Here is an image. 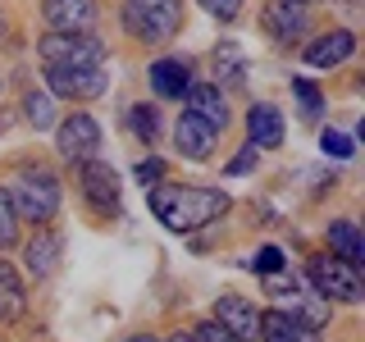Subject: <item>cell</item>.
<instances>
[{"label": "cell", "mask_w": 365, "mask_h": 342, "mask_svg": "<svg viewBox=\"0 0 365 342\" xmlns=\"http://www.w3.org/2000/svg\"><path fill=\"white\" fill-rule=\"evenodd\" d=\"M215 324L228 328L237 342H256L260 338V311L247 301V296H233V292L215 301Z\"/></svg>", "instance_id": "cell-8"}, {"label": "cell", "mask_w": 365, "mask_h": 342, "mask_svg": "<svg viewBox=\"0 0 365 342\" xmlns=\"http://www.w3.org/2000/svg\"><path fill=\"white\" fill-rule=\"evenodd\" d=\"M55 146H60L64 160H96V146H101V123L91 114H68V119L55 128Z\"/></svg>", "instance_id": "cell-7"}, {"label": "cell", "mask_w": 365, "mask_h": 342, "mask_svg": "<svg viewBox=\"0 0 365 342\" xmlns=\"http://www.w3.org/2000/svg\"><path fill=\"white\" fill-rule=\"evenodd\" d=\"M351 51H356V37H351L347 28H334V32H324L319 41L306 46V64L334 68V64H342V60H351Z\"/></svg>", "instance_id": "cell-14"}, {"label": "cell", "mask_w": 365, "mask_h": 342, "mask_svg": "<svg viewBox=\"0 0 365 342\" xmlns=\"http://www.w3.org/2000/svg\"><path fill=\"white\" fill-rule=\"evenodd\" d=\"M201 9L228 23V19H237V14H242V0H201Z\"/></svg>", "instance_id": "cell-27"}, {"label": "cell", "mask_w": 365, "mask_h": 342, "mask_svg": "<svg viewBox=\"0 0 365 342\" xmlns=\"http://www.w3.org/2000/svg\"><path fill=\"white\" fill-rule=\"evenodd\" d=\"M260 23H265V32L274 41H297L306 32V5L302 0H269L265 5V14H260Z\"/></svg>", "instance_id": "cell-9"}, {"label": "cell", "mask_w": 365, "mask_h": 342, "mask_svg": "<svg viewBox=\"0 0 365 342\" xmlns=\"http://www.w3.org/2000/svg\"><path fill=\"white\" fill-rule=\"evenodd\" d=\"M41 64H106V46L87 32H55L37 46Z\"/></svg>", "instance_id": "cell-6"}, {"label": "cell", "mask_w": 365, "mask_h": 342, "mask_svg": "<svg viewBox=\"0 0 365 342\" xmlns=\"http://www.w3.org/2000/svg\"><path fill=\"white\" fill-rule=\"evenodd\" d=\"M151 87H155V96H165V100H182V91L192 87L187 64L182 60H155L151 64Z\"/></svg>", "instance_id": "cell-16"}, {"label": "cell", "mask_w": 365, "mask_h": 342, "mask_svg": "<svg viewBox=\"0 0 365 342\" xmlns=\"http://www.w3.org/2000/svg\"><path fill=\"white\" fill-rule=\"evenodd\" d=\"M319 146H324V155H334V160H347L351 151H356L347 133H324V142H319Z\"/></svg>", "instance_id": "cell-26"}, {"label": "cell", "mask_w": 365, "mask_h": 342, "mask_svg": "<svg viewBox=\"0 0 365 342\" xmlns=\"http://www.w3.org/2000/svg\"><path fill=\"white\" fill-rule=\"evenodd\" d=\"M338 5H356V0H338Z\"/></svg>", "instance_id": "cell-33"}, {"label": "cell", "mask_w": 365, "mask_h": 342, "mask_svg": "<svg viewBox=\"0 0 365 342\" xmlns=\"http://www.w3.org/2000/svg\"><path fill=\"white\" fill-rule=\"evenodd\" d=\"M306 274H311L315 292H324L329 301H361L365 296V283H361L356 265H347V260H338V256H315Z\"/></svg>", "instance_id": "cell-5"}, {"label": "cell", "mask_w": 365, "mask_h": 342, "mask_svg": "<svg viewBox=\"0 0 365 342\" xmlns=\"http://www.w3.org/2000/svg\"><path fill=\"white\" fill-rule=\"evenodd\" d=\"M19 237V214H14V201H9V192H0V251L14 247Z\"/></svg>", "instance_id": "cell-23"}, {"label": "cell", "mask_w": 365, "mask_h": 342, "mask_svg": "<svg viewBox=\"0 0 365 342\" xmlns=\"http://www.w3.org/2000/svg\"><path fill=\"white\" fill-rule=\"evenodd\" d=\"M260 338L265 342H319V324L288 311H265L260 315Z\"/></svg>", "instance_id": "cell-10"}, {"label": "cell", "mask_w": 365, "mask_h": 342, "mask_svg": "<svg viewBox=\"0 0 365 342\" xmlns=\"http://www.w3.org/2000/svg\"><path fill=\"white\" fill-rule=\"evenodd\" d=\"M302 5H306V0H302Z\"/></svg>", "instance_id": "cell-35"}, {"label": "cell", "mask_w": 365, "mask_h": 342, "mask_svg": "<svg viewBox=\"0 0 365 342\" xmlns=\"http://www.w3.org/2000/svg\"><path fill=\"white\" fill-rule=\"evenodd\" d=\"M292 91H297V96H302V114H306V119H315V114H319V105H324V100H319V91L311 87V83H306V78H297V83H292Z\"/></svg>", "instance_id": "cell-24"}, {"label": "cell", "mask_w": 365, "mask_h": 342, "mask_svg": "<svg viewBox=\"0 0 365 342\" xmlns=\"http://www.w3.org/2000/svg\"><path fill=\"white\" fill-rule=\"evenodd\" d=\"M187 114H197L201 123H210L215 133H224V123H228V105H224V96H220V87L215 83H192L187 91Z\"/></svg>", "instance_id": "cell-13"}, {"label": "cell", "mask_w": 365, "mask_h": 342, "mask_svg": "<svg viewBox=\"0 0 365 342\" xmlns=\"http://www.w3.org/2000/svg\"><path fill=\"white\" fill-rule=\"evenodd\" d=\"M83 192L96 210H119V174L101 160H83Z\"/></svg>", "instance_id": "cell-11"}, {"label": "cell", "mask_w": 365, "mask_h": 342, "mask_svg": "<svg viewBox=\"0 0 365 342\" xmlns=\"http://www.w3.org/2000/svg\"><path fill=\"white\" fill-rule=\"evenodd\" d=\"M329 251H334L338 260H347V265H361V260H365L361 228L351 224V219H334V224H329Z\"/></svg>", "instance_id": "cell-18"}, {"label": "cell", "mask_w": 365, "mask_h": 342, "mask_svg": "<svg viewBox=\"0 0 365 342\" xmlns=\"http://www.w3.org/2000/svg\"><path fill=\"white\" fill-rule=\"evenodd\" d=\"M251 269H260V274H279V269H283V251H279V247H260V251H256V260H251Z\"/></svg>", "instance_id": "cell-25"}, {"label": "cell", "mask_w": 365, "mask_h": 342, "mask_svg": "<svg viewBox=\"0 0 365 342\" xmlns=\"http://www.w3.org/2000/svg\"><path fill=\"white\" fill-rule=\"evenodd\" d=\"M46 83H51L55 96L96 100L110 87V73H106V64H46Z\"/></svg>", "instance_id": "cell-4"}, {"label": "cell", "mask_w": 365, "mask_h": 342, "mask_svg": "<svg viewBox=\"0 0 365 342\" xmlns=\"http://www.w3.org/2000/svg\"><path fill=\"white\" fill-rule=\"evenodd\" d=\"M160 178H165V165H160V160H142V165H137V182H142V187H155Z\"/></svg>", "instance_id": "cell-29"}, {"label": "cell", "mask_w": 365, "mask_h": 342, "mask_svg": "<svg viewBox=\"0 0 365 342\" xmlns=\"http://www.w3.org/2000/svg\"><path fill=\"white\" fill-rule=\"evenodd\" d=\"M41 14H46V23H51L55 32H91L96 5H91V0H46Z\"/></svg>", "instance_id": "cell-12"}, {"label": "cell", "mask_w": 365, "mask_h": 342, "mask_svg": "<svg viewBox=\"0 0 365 342\" xmlns=\"http://www.w3.org/2000/svg\"><path fill=\"white\" fill-rule=\"evenodd\" d=\"M23 110H28V123L32 128H51L55 123V105H51V96H41V91H28V100H23Z\"/></svg>", "instance_id": "cell-21"}, {"label": "cell", "mask_w": 365, "mask_h": 342, "mask_svg": "<svg viewBox=\"0 0 365 342\" xmlns=\"http://www.w3.org/2000/svg\"><path fill=\"white\" fill-rule=\"evenodd\" d=\"M123 28L137 41H169L182 28L178 0H123Z\"/></svg>", "instance_id": "cell-2"}, {"label": "cell", "mask_w": 365, "mask_h": 342, "mask_svg": "<svg viewBox=\"0 0 365 342\" xmlns=\"http://www.w3.org/2000/svg\"><path fill=\"white\" fill-rule=\"evenodd\" d=\"M247 133H251V146H279L283 142V114L274 105H251L247 110Z\"/></svg>", "instance_id": "cell-17"}, {"label": "cell", "mask_w": 365, "mask_h": 342, "mask_svg": "<svg viewBox=\"0 0 365 342\" xmlns=\"http://www.w3.org/2000/svg\"><path fill=\"white\" fill-rule=\"evenodd\" d=\"M23 256H28V269L37 274V279H46V274L60 269V237H55V233H37Z\"/></svg>", "instance_id": "cell-20"}, {"label": "cell", "mask_w": 365, "mask_h": 342, "mask_svg": "<svg viewBox=\"0 0 365 342\" xmlns=\"http://www.w3.org/2000/svg\"><path fill=\"white\" fill-rule=\"evenodd\" d=\"M192 342H237V338L210 319V324H197V328H192Z\"/></svg>", "instance_id": "cell-28"}, {"label": "cell", "mask_w": 365, "mask_h": 342, "mask_svg": "<svg viewBox=\"0 0 365 342\" xmlns=\"http://www.w3.org/2000/svg\"><path fill=\"white\" fill-rule=\"evenodd\" d=\"M151 214L174 233H192V228L215 224L228 214V192L220 187H182V182H155L151 187Z\"/></svg>", "instance_id": "cell-1"}, {"label": "cell", "mask_w": 365, "mask_h": 342, "mask_svg": "<svg viewBox=\"0 0 365 342\" xmlns=\"http://www.w3.org/2000/svg\"><path fill=\"white\" fill-rule=\"evenodd\" d=\"M256 151H260V146H251V142H247V146H242V155H237L233 165H228V174H247V169L256 165Z\"/></svg>", "instance_id": "cell-30"}, {"label": "cell", "mask_w": 365, "mask_h": 342, "mask_svg": "<svg viewBox=\"0 0 365 342\" xmlns=\"http://www.w3.org/2000/svg\"><path fill=\"white\" fill-rule=\"evenodd\" d=\"M9 201H14L19 219L46 224V219H55V210H60V182H55L51 169H23Z\"/></svg>", "instance_id": "cell-3"}, {"label": "cell", "mask_w": 365, "mask_h": 342, "mask_svg": "<svg viewBox=\"0 0 365 342\" xmlns=\"http://www.w3.org/2000/svg\"><path fill=\"white\" fill-rule=\"evenodd\" d=\"M123 342H155L151 333H133V338H123Z\"/></svg>", "instance_id": "cell-31"}, {"label": "cell", "mask_w": 365, "mask_h": 342, "mask_svg": "<svg viewBox=\"0 0 365 342\" xmlns=\"http://www.w3.org/2000/svg\"><path fill=\"white\" fill-rule=\"evenodd\" d=\"M174 142H178V151L187 155V160H210V151H215V128H210V123H201L197 114H178Z\"/></svg>", "instance_id": "cell-15"}, {"label": "cell", "mask_w": 365, "mask_h": 342, "mask_svg": "<svg viewBox=\"0 0 365 342\" xmlns=\"http://www.w3.org/2000/svg\"><path fill=\"white\" fill-rule=\"evenodd\" d=\"M128 123H133V133L142 137V142H155L160 119H155V110H151V105H133V110H128Z\"/></svg>", "instance_id": "cell-22"}, {"label": "cell", "mask_w": 365, "mask_h": 342, "mask_svg": "<svg viewBox=\"0 0 365 342\" xmlns=\"http://www.w3.org/2000/svg\"><path fill=\"white\" fill-rule=\"evenodd\" d=\"M169 342H192V338H182V333H178V338H169Z\"/></svg>", "instance_id": "cell-32"}, {"label": "cell", "mask_w": 365, "mask_h": 342, "mask_svg": "<svg viewBox=\"0 0 365 342\" xmlns=\"http://www.w3.org/2000/svg\"><path fill=\"white\" fill-rule=\"evenodd\" d=\"M23 306H28V292H23L19 269L0 260V324H14L23 315Z\"/></svg>", "instance_id": "cell-19"}, {"label": "cell", "mask_w": 365, "mask_h": 342, "mask_svg": "<svg viewBox=\"0 0 365 342\" xmlns=\"http://www.w3.org/2000/svg\"><path fill=\"white\" fill-rule=\"evenodd\" d=\"M0 32H5V19H0Z\"/></svg>", "instance_id": "cell-34"}]
</instances>
